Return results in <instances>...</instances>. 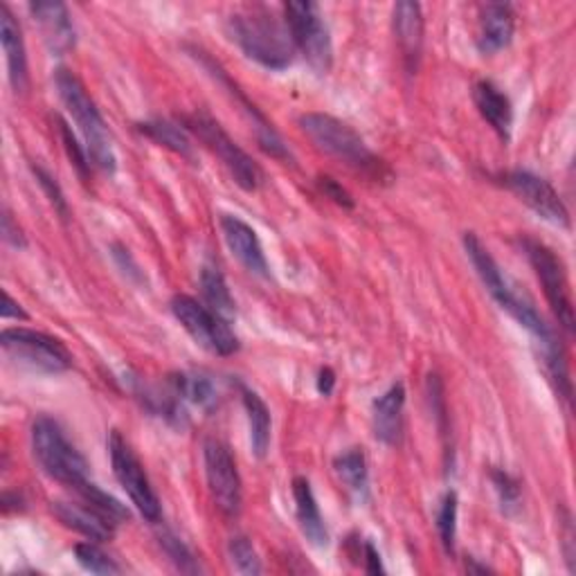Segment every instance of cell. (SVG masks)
Masks as SVG:
<instances>
[{
  "instance_id": "cell-1",
  "label": "cell",
  "mask_w": 576,
  "mask_h": 576,
  "mask_svg": "<svg viewBox=\"0 0 576 576\" xmlns=\"http://www.w3.org/2000/svg\"><path fill=\"white\" fill-rule=\"evenodd\" d=\"M54 87H57L59 100L63 102L65 111L70 113L72 122L79 129L81 140H84V146L89 151L93 168H98L104 174H115L118 158L113 151L109 127H107L98 104L89 95L87 87L81 84V79L68 68H59L54 72Z\"/></svg>"
},
{
  "instance_id": "cell-17",
  "label": "cell",
  "mask_w": 576,
  "mask_h": 576,
  "mask_svg": "<svg viewBox=\"0 0 576 576\" xmlns=\"http://www.w3.org/2000/svg\"><path fill=\"white\" fill-rule=\"evenodd\" d=\"M0 43H3L6 59H8V74L10 84L17 93H26L30 87V72H28V52L26 41L19 21L14 19L12 10L8 6L0 8Z\"/></svg>"
},
{
  "instance_id": "cell-41",
  "label": "cell",
  "mask_w": 576,
  "mask_h": 576,
  "mask_svg": "<svg viewBox=\"0 0 576 576\" xmlns=\"http://www.w3.org/2000/svg\"><path fill=\"white\" fill-rule=\"evenodd\" d=\"M334 387H336V374L329 367L320 370V374H317V390H320V394L329 396V394L334 392Z\"/></svg>"
},
{
  "instance_id": "cell-27",
  "label": "cell",
  "mask_w": 576,
  "mask_h": 576,
  "mask_svg": "<svg viewBox=\"0 0 576 576\" xmlns=\"http://www.w3.org/2000/svg\"><path fill=\"white\" fill-rule=\"evenodd\" d=\"M140 131L153 142H158L160 146H168L179 155L192 158V140L188 135V129H183V124L179 127L176 122L170 120H149L140 124Z\"/></svg>"
},
{
  "instance_id": "cell-3",
  "label": "cell",
  "mask_w": 576,
  "mask_h": 576,
  "mask_svg": "<svg viewBox=\"0 0 576 576\" xmlns=\"http://www.w3.org/2000/svg\"><path fill=\"white\" fill-rule=\"evenodd\" d=\"M464 251L471 260V264L475 266L484 289L488 291V295L501 304L503 311H507L521 326H525L532 336H536L538 341H545L552 334V329L547 326L545 317L536 311V306L516 291V286L507 280V275L503 273V269L498 266V262L493 260V255L488 253L486 245L479 241L477 234L466 232L464 234Z\"/></svg>"
},
{
  "instance_id": "cell-31",
  "label": "cell",
  "mask_w": 576,
  "mask_h": 576,
  "mask_svg": "<svg viewBox=\"0 0 576 576\" xmlns=\"http://www.w3.org/2000/svg\"><path fill=\"white\" fill-rule=\"evenodd\" d=\"M74 556L81 567L93 574H118L122 569L102 547L95 545V540L74 545Z\"/></svg>"
},
{
  "instance_id": "cell-26",
  "label": "cell",
  "mask_w": 576,
  "mask_h": 576,
  "mask_svg": "<svg viewBox=\"0 0 576 576\" xmlns=\"http://www.w3.org/2000/svg\"><path fill=\"white\" fill-rule=\"evenodd\" d=\"M201 291L205 297V304L219 313L225 320H232L236 309H234V300L232 293L228 289V282L223 277V273L214 266H203L201 271Z\"/></svg>"
},
{
  "instance_id": "cell-16",
  "label": "cell",
  "mask_w": 576,
  "mask_h": 576,
  "mask_svg": "<svg viewBox=\"0 0 576 576\" xmlns=\"http://www.w3.org/2000/svg\"><path fill=\"white\" fill-rule=\"evenodd\" d=\"M30 12H32L34 21L39 23L43 41L52 54L61 57L74 48V41H77L74 26H72L68 8L63 3L39 0V3H30Z\"/></svg>"
},
{
  "instance_id": "cell-8",
  "label": "cell",
  "mask_w": 576,
  "mask_h": 576,
  "mask_svg": "<svg viewBox=\"0 0 576 576\" xmlns=\"http://www.w3.org/2000/svg\"><path fill=\"white\" fill-rule=\"evenodd\" d=\"M172 313L203 350L216 356H232L239 352V338L232 332L230 320L214 313L205 302H199L192 295H174Z\"/></svg>"
},
{
  "instance_id": "cell-38",
  "label": "cell",
  "mask_w": 576,
  "mask_h": 576,
  "mask_svg": "<svg viewBox=\"0 0 576 576\" xmlns=\"http://www.w3.org/2000/svg\"><path fill=\"white\" fill-rule=\"evenodd\" d=\"M3 239H6L10 245H14V249H26V236H23L21 228L14 223V219H12L10 212L3 214Z\"/></svg>"
},
{
  "instance_id": "cell-29",
  "label": "cell",
  "mask_w": 576,
  "mask_h": 576,
  "mask_svg": "<svg viewBox=\"0 0 576 576\" xmlns=\"http://www.w3.org/2000/svg\"><path fill=\"white\" fill-rule=\"evenodd\" d=\"M74 491L79 493L81 501H87L89 505L98 507L102 514H107V516H109L111 521H115L118 525L124 523V521H129L127 507H124L120 501H115V498L111 496V493H107V491H102L98 484H93L91 479L84 482L81 486H77Z\"/></svg>"
},
{
  "instance_id": "cell-9",
  "label": "cell",
  "mask_w": 576,
  "mask_h": 576,
  "mask_svg": "<svg viewBox=\"0 0 576 576\" xmlns=\"http://www.w3.org/2000/svg\"><path fill=\"white\" fill-rule=\"evenodd\" d=\"M0 347H3L10 361L32 372L61 374L72 367V356L61 345V341L43 332H34V329H6V332L0 334Z\"/></svg>"
},
{
  "instance_id": "cell-7",
  "label": "cell",
  "mask_w": 576,
  "mask_h": 576,
  "mask_svg": "<svg viewBox=\"0 0 576 576\" xmlns=\"http://www.w3.org/2000/svg\"><path fill=\"white\" fill-rule=\"evenodd\" d=\"M284 17L293 43L304 54L309 65L317 74H326L332 70L334 46L320 6L311 3V0H295V3L284 6Z\"/></svg>"
},
{
  "instance_id": "cell-10",
  "label": "cell",
  "mask_w": 576,
  "mask_h": 576,
  "mask_svg": "<svg viewBox=\"0 0 576 576\" xmlns=\"http://www.w3.org/2000/svg\"><path fill=\"white\" fill-rule=\"evenodd\" d=\"M109 453H111L115 479L127 491V496L131 498L140 516L149 523H158L162 516L158 493L153 491L142 462L138 459V455L131 451V446L124 442V437L118 431H113L109 437Z\"/></svg>"
},
{
  "instance_id": "cell-25",
  "label": "cell",
  "mask_w": 576,
  "mask_h": 576,
  "mask_svg": "<svg viewBox=\"0 0 576 576\" xmlns=\"http://www.w3.org/2000/svg\"><path fill=\"white\" fill-rule=\"evenodd\" d=\"M176 394L201 410H212L219 403V390L214 381L201 372H181L172 376Z\"/></svg>"
},
{
  "instance_id": "cell-4",
  "label": "cell",
  "mask_w": 576,
  "mask_h": 576,
  "mask_svg": "<svg viewBox=\"0 0 576 576\" xmlns=\"http://www.w3.org/2000/svg\"><path fill=\"white\" fill-rule=\"evenodd\" d=\"M300 127L304 135L326 155L345 162L347 168L363 174L381 176V160L370 151L365 140L343 120L326 113H306L300 118Z\"/></svg>"
},
{
  "instance_id": "cell-28",
  "label": "cell",
  "mask_w": 576,
  "mask_h": 576,
  "mask_svg": "<svg viewBox=\"0 0 576 576\" xmlns=\"http://www.w3.org/2000/svg\"><path fill=\"white\" fill-rule=\"evenodd\" d=\"M540 343V356H543V365H545V372L556 390V394L565 401L572 398V381H569V372H567V361H565V354L560 350V345L556 343L554 336L545 338V341H538Z\"/></svg>"
},
{
  "instance_id": "cell-11",
  "label": "cell",
  "mask_w": 576,
  "mask_h": 576,
  "mask_svg": "<svg viewBox=\"0 0 576 576\" xmlns=\"http://www.w3.org/2000/svg\"><path fill=\"white\" fill-rule=\"evenodd\" d=\"M523 245H525L527 260L545 291V297H547L554 315L558 317V324L565 329V332L572 334L574 332V306H572L569 284H567L560 260L556 257V253L552 249H547L545 243H540L536 239H525Z\"/></svg>"
},
{
  "instance_id": "cell-40",
  "label": "cell",
  "mask_w": 576,
  "mask_h": 576,
  "mask_svg": "<svg viewBox=\"0 0 576 576\" xmlns=\"http://www.w3.org/2000/svg\"><path fill=\"white\" fill-rule=\"evenodd\" d=\"M3 317L6 320H28V313L21 309V304L6 291L3 293Z\"/></svg>"
},
{
  "instance_id": "cell-34",
  "label": "cell",
  "mask_w": 576,
  "mask_h": 576,
  "mask_svg": "<svg viewBox=\"0 0 576 576\" xmlns=\"http://www.w3.org/2000/svg\"><path fill=\"white\" fill-rule=\"evenodd\" d=\"M160 545H162L164 554H168V556L172 558V563H174L181 572L194 574V572L201 569L199 563H196V558H194V554L190 552V547H188L179 536H174V534H170V532H164V534L160 536Z\"/></svg>"
},
{
  "instance_id": "cell-36",
  "label": "cell",
  "mask_w": 576,
  "mask_h": 576,
  "mask_svg": "<svg viewBox=\"0 0 576 576\" xmlns=\"http://www.w3.org/2000/svg\"><path fill=\"white\" fill-rule=\"evenodd\" d=\"M34 176H37L41 190L48 194V199H50V203L54 205V210L65 219V216H68V203H65V199H63V192H61L59 183H57L43 168H34Z\"/></svg>"
},
{
  "instance_id": "cell-5",
  "label": "cell",
  "mask_w": 576,
  "mask_h": 576,
  "mask_svg": "<svg viewBox=\"0 0 576 576\" xmlns=\"http://www.w3.org/2000/svg\"><path fill=\"white\" fill-rule=\"evenodd\" d=\"M32 453L43 473L63 486L77 488L89 482V462L81 455L63 428L52 417H39L32 424Z\"/></svg>"
},
{
  "instance_id": "cell-37",
  "label": "cell",
  "mask_w": 576,
  "mask_h": 576,
  "mask_svg": "<svg viewBox=\"0 0 576 576\" xmlns=\"http://www.w3.org/2000/svg\"><path fill=\"white\" fill-rule=\"evenodd\" d=\"M320 190L324 192V196L336 201L338 205H343V208H354V199L350 196V192H347L341 183H336L334 179L322 176V179H320Z\"/></svg>"
},
{
  "instance_id": "cell-14",
  "label": "cell",
  "mask_w": 576,
  "mask_h": 576,
  "mask_svg": "<svg viewBox=\"0 0 576 576\" xmlns=\"http://www.w3.org/2000/svg\"><path fill=\"white\" fill-rule=\"evenodd\" d=\"M221 232H223L228 251L245 271H249L251 275L264 277V280L271 275L269 262L264 255V245H262L257 232L253 230V225H249L234 214H223Z\"/></svg>"
},
{
  "instance_id": "cell-33",
  "label": "cell",
  "mask_w": 576,
  "mask_h": 576,
  "mask_svg": "<svg viewBox=\"0 0 576 576\" xmlns=\"http://www.w3.org/2000/svg\"><path fill=\"white\" fill-rule=\"evenodd\" d=\"M59 133H61V140H63V149H65L68 158L72 160L77 172H79L81 176H89V172H91V168H93V162H91V158H89L87 146L77 140V135L72 133V129H70V124H68L65 120H59Z\"/></svg>"
},
{
  "instance_id": "cell-32",
  "label": "cell",
  "mask_w": 576,
  "mask_h": 576,
  "mask_svg": "<svg viewBox=\"0 0 576 576\" xmlns=\"http://www.w3.org/2000/svg\"><path fill=\"white\" fill-rule=\"evenodd\" d=\"M437 532L446 552L455 549L457 538V496L448 491L437 507Z\"/></svg>"
},
{
  "instance_id": "cell-24",
  "label": "cell",
  "mask_w": 576,
  "mask_h": 576,
  "mask_svg": "<svg viewBox=\"0 0 576 576\" xmlns=\"http://www.w3.org/2000/svg\"><path fill=\"white\" fill-rule=\"evenodd\" d=\"M334 471L338 479L345 484V488L358 501H365L370 493V471H367V459L361 448H350L341 453L334 459Z\"/></svg>"
},
{
  "instance_id": "cell-39",
  "label": "cell",
  "mask_w": 576,
  "mask_h": 576,
  "mask_svg": "<svg viewBox=\"0 0 576 576\" xmlns=\"http://www.w3.org/2000/svg\"><path fill=\"white\" fill-rule=\"evenodd\" d=\"M363 552H365V572L383 574L385 569H383V563H381V554L376 552V547L370 540L363 545Z\"/></svg>"
},
{
  "instance_id": "cell-6",
  "label": "cell",
  "mask_w": 576,
  "mask_h": 576,
  "mask_svg": "<svg viewBox=\"0 0 576 576\" xmlns=\"http://www.w3.org/2000/svg\"><path fill=\"white\" fill-rule=\"evenodd\" d=\"M185 129L196 133L199 140L223 162V168L230 172L241 190H260L264 181L260 164L230 138V133L214 118H210L208 113H194L185 118Z\"/></svg>"
},
{
  "instance_id": "cell-19",
  "label": "cell",
  "mask_w": 576,
  "mask_h": 576,
  "mask_svg": "<svg viewBox=\"0 0 576 576\" xmlns=\"http://www.w3.org/2000/svg\"><path fill=\"white\" fill-rule=\"evenodd\" d=\"M403 410H405V387L403 383H394L385 390L372 407V424L378 442L394 446L403 433Z\"/></svg>"
},
{
  "instance_id": "cell-20",
  "label": "cell",
  "mask_w": 576,
  "mask_h": 576,
  "mask_svg": "<svg viewBox=\"0 0 576 576\" xmlns=\"http://www.w3.org/2000/svg\"><path fill=\"white\" fill-rule=\"evenodd\" d=\"M516 32V17L509 6H486L479 14L477 50L482 54H496L505 50Z\"/></svg>"
},
{
  "instance_id": "cell-23",
  "label": "cell",
  "mask_w": 576,
  "mask_h": 576,
  "mask_svg": "<svg viewBox=\"0 0 576 576\" xmlns=\"http://www.w3.org/2000/svg\"><path fill=\"white\" fill-rule=\"evenodd\" d=\"M241 403L249 417V431H251V448L257 459H264L271 451V435H273V417L271 410L264 403V398L253 390H241Z\"/></svg>"
},
{
  "instance_id": "cell-35",
  "label": "cell",
  "mask_w": 576,
  "mask_h": 576,
  "mask_svg": "<svg viewBox=\"0 0 576 576\" xmlns=\"http://www.w3.org/2000/svg\"><path fill=\"white\" fill-rule=\"evenodd\" d=\"M491 482L496 486L503 512L514 514L521 507V484L505 471H493Z\"/></svg>"
},
{
  "instance_id": "cell-12",
  "label": "cell",
  "mask_w": 576,
  "mask_h": 576,
  "mask_svg": "<svg viewBox=\"0 0 576 576\" xmlns=\"http://www.w3.org/2000/svg\"><path fill=\"white\" fill-rule=\"evenodd\" d=\"M203 459H205V477H208L214 505L228 518L239 516L243 503V488H241L236 462L228 444H223L221 439H208L203 446Z\"/></svg>"
},
{
  "instance_id": "cell-2",
  "label": "cell",
  "mask_w": 576,
  "mask_h": 576,
  "mask_svg": "<svg viewBox=\"0 0 576 576\" xmlns=\"http://www.w3.org/2000/svg\"><path fill=\"white\" fill-rule=\"evenodd\" d=\"M232 41L243 50V54L257 61L269 70H284L295 59V43L286 28L269 12L251 10L234 14L228 23Z\"/></svg>"
},
{
  "instance_id": "cell-21",
  "label": "cell",
  "mask_w": 576,
  "mask_h": 576,
  "mask_svg": "<svg viewBox=\"0 0 576 576\" xmlns=\"http://www.w3.org/2000/svg\"><path fill=\"white\" fill-rule=\"evenodd\" d=\"M473 102L479 115L491 124L503 140H509L514 124V109L509 98L493 84V81H477L473 91Z\"/></svg>"
},
{
  "instance_id": "cell-22",
  "label": "cell",
  "mask_w": 576,
  "mask_h": 576,
  "mask_svg": "<svg viewBox=\"0 0 576 576\" xmlns=\"http://www.w3.org/2000/svg\"><path fill=\"white\" fill-rule=\"evenodd\" d=\"M293 501H295V516L300 523V529L304 538L313 547H326L329 545V532L324 525V518L320 514L317 501L313 496L311 482L306 477H295L293 479Z\"/></svg>"
},
{
  "instance_id": "cell-18",
  "label": "cell",
  "mask_w": 576,
  "mask_h": 576,
  "mask_svg": "<svg viewBox=\"0 0 576 576\" xmlns=\"http://www.w3.org/2000/svg\"><path fill=\"white\" fill-rule=\"evenodd\" d=\"M424 14L422 6L413 3V0H403L394 8V34L398 41V48L410 65V70L417 68V61L422 57L424 48Z\"/></svg>"
},
{
  "instance_id": "cell-13",
  "label": "cell",
  "mask_w": 576,
  "mask_h": 576,
  "mask_svg": "<svg viewBox=\"0 0 576 576\" xmlns=\"http://www.w3.org/2000/svg\"><path fill=\"white\" fill-rule=\"evenodd\" d=\"M505 185L529 208L534 210L540 219L554 223V225H569V214L565 203L560 201L558 192L540 176L532 172H509L505 174Z\"/></svg>"
},
{
  "instance_id": "cell-15",
  "label": "cell",
  "mask_w": 576,
  "mask_h": 576,
  "mask_svg": "<svg viewBox=\"0 0 576 576\" xmlns=\"http://www.w3.org/2000/svg\"><path fill=\"white\" fill-rule=\"evenodd\" d=\"M52 514L77 534L87 536L89 540L104 543L111 540L115 534L118 523L111 521L107 514H102L98 507L89 505L87 501L81 503H52Z\"/></svg>"
},
{
  "instance_id": "cell-30",
  "label": "cell",
  "mask_w": 576,
  "mask_h": 576,
  "mask_svg": "<svg viewBox=\"0 0 576 576\" xmlns=\"http://www.w3.org/2000/svg\"><path fill=\"white\" fill-rule=\"evenodd\" d=\"M228 556L232 560V567L239 574L245 576H257L262 574V558L257 554V549L253 547V543L245 536H234L228 543Z\"/></svg>"
}]
</instances>
